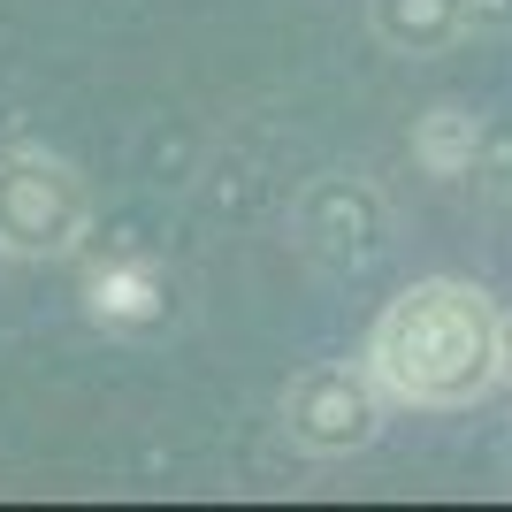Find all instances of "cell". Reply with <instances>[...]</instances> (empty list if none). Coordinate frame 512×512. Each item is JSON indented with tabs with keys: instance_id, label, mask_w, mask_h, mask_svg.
Masks as SVG:
<instances>
[{
	"instance_id": "cell-1",
	"label": "cell",
	"mask_w": 512,
	"mask_h": 512,
	"mask_svg": "<svg viewBox=\"0 0 512 512\" xmlns=\"http://www.w3.org/2000/svg\"><path fill=\"white\" fill-rule=\"evenodd\" d=\"M367 375L390 406H474L482 390L505 375V321L474 283H413L383 306V321L367 329Z\"/></svg>"
},
{
	"instance_id": "cell-5",
	"label": "cell",
	"mask_w": 512,
	"mask_h": 512,
	"mask_svg": "<svg viewBox=\"0 0 512 512\" xmlns=\"http://www.w3.org/2000/svg\"><path fill=\"white\" fill-rule=\"evenodd\" d=\"M375 23H383V39L390 46H444L459 23H467V0H383L375 8Z\"/></svg>"
},
{
	"instance_id": "cell-6",
	"label": "cell",
	"mask_w": 512,
	"mask_h": 512,
	"mask_svg": "<svg viewBox=\"0 0 512 512\" xmlns=\"http://www.w3.org/2000/svg\"><path fill=\"white\" fill-rule=\"evenodd\" d=\"M413 153H421L436 176L467 169V153H474V115H459V107H436V115L413 130Z\"/></svg>"
},
{
	"instance_id": "cell-2",
	"label": "cell",
	"mask_w": 512,
	"mask_h": 512,
	"mask_svg": "<svg viewBox=\"0 0 512 512\" xmlns=\"http://www.w3.org/2000/svg\"><path fill=\"white\" fill-rule=\"evenodd\" d=\"M85 184L46 161V153H8L0 161V253H69L85 237Z\"/></svg>"
},
{
	"instance_id": "cell-4",
	"label": "cell",
	"mask_w": 512,
	"mask_h": 512,
	"mask_svg": "<svg viewBox=\"0 0 512 512\" xmlns=\"http://www.w3.org/2000/svg\"><path fill=\"white\" fill-rule=\"evenodd\" d=\"M85 306H92V321H107V329H138V321H153L169 306V291H161V276H153L146 260H115V268H92Z\"/></svg>"
},
{
	"instance_id": "cell-3",
	"label": "cell",
	"mask_w": 512,
	"mask_h": 512,
	"mask_svg": "<svg viewBox=\"0 0 512 512\" xmlns=\"http://www.w3.org/2000/svg\"><path fill=\"white\" fill-rule=\"evenodd\" d=\"M383 390H375V375H367V360L360 367H344V360H329V367H306L299 383H291V398H283V421H291V436H299L306 451H360V444H375V428H383Z\"/></svg>"
},
{
	"instance_id": "cell-7",
	"label": "cell",
	"mask_w": 512,
	"mask_h": 512,
	"mask_svg": "<svg viewBox=\"0 0 512 512\" xmlns=\"http://www.w3.org/2000/svg\"><path fill=\"white\" fill-rule=\"evenodd\" d=\"M467 23H512V0H467Z\"/></svg>"
}]
</instances>
